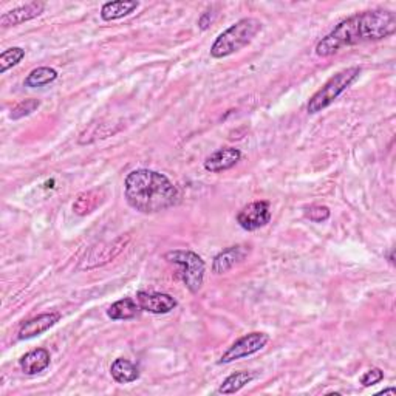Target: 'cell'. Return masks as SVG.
I'll use <instances>...</instances> for the list:
<instances>
[{"instance_id": "obj_1", "label": "cell", "mask_w": 396, "mask_h": 396, "mask_svg": "<svg viewBox=\"0 0 396 396\" xmlns=\"http://www.w3.org/2000/svg\"><path fill=\"white\" fill-rule=\"evenodd\" d=\"M396 31V16L392 11L375 10L355 14L342 21L316 45V55L333 56L347 47L389 38Z\"/></svg>"}, {"instance_id": "obj_2", "label": "cell", "mask_w": 396, "mask_h": 396, "mask_svg": "<svg viewBox=\"0 0 396 396\" xmlns=\"http://www.w3.org/2000/svg\"><path fill=\"white\" fill-rule=\"evenodd\" d=\"M124 197L135 211L157 214L172 208L178 202V191L165 174L138 169L125 177Z\"/></svg>"}, {"instance_id": "obj_3", "label": "cell", "mask_w": 396, "mask_h": 396, "mask_svg": "<svg viewBox=\"0 0 396 396\" xmlns=\"http://www.w3.org/2000/svg\"><path fill=\"white\" fill-rule=\"evenodd\" d=\"M262 22L254 19V17L240 19L215 39L211 47V56L215 59H223L245 48L262 31Z\"/></svg>"}, {"instance_id": "obj_4", "label": "cell", "mask_w": 396, "mask_h": 396, "mask_svg": "<svg viewBox=\"0 0 396 396\" xmlns=\"http://www.w3.org/2000/svg\"><path fill=\"white\" fill-rule=\"evenodd\" d=\"M359 75H361V68L350 67L330 78L325 83V85H323L321 90H318V92L310 98L307 112L310 115H314L322 112L323 109H327L328 105L335 103L336 99L355 83V80L359 78Z\"/></svg>"}, {"instance_id": "obj_5", "label": "cell", "mask_w": 396, "mask_h": 396, "mask_svg": "<svg viewBox=\"0 0 396 396\" xmlns=\"http://www.w3.org/2000/svg\"><path fill=\"white\" fill-rule=\"evenodd\" d=\"M165 259L167 262L182 268V271L179 273H182V278L189 291L195 294L202 290L206 265H204V260L200 256L189 249H175V251H169V253L165 256Z\"/></svg>"}, {"instance_id": "obj_6", "label": "cell", "mask_w": 396, "mask_h": 396, "mask_svg": "<svg viewBox=\"0 0 396 396\" xmlns=\"http://www.w3.org/2000/svg\"><path fill=\"white\" fill-rule=\"evenodd\" d=\"M269 342V336L266 333H249V335L240 338L239 340L234 342V344L223 353V356L220 358L219 364H229L237 361V359H243L248 358L251 355H254L257 352H260L266 344Z\"/></svg>"}, {"instance_id": "obj_7", "label": "cell", "mask_w": 396, "mask_h": 396, "mask_svg": "<svg viewBox=\"0 0 396 396\" xmlns=\"http://www.w3.org/2000/svg\"><path fill=\"white\" fill-rule=\"evenodd\" d=\"M269 220H271V208H269V203L264 200L246 204L237 215V223L245 231L264 228Z\"/></svg>"}, {"instance_id": "obj_8", "label": "cell", "mask_w": 396, "mask_h": 396, "mask_svg": "<svg viewBox=\"0 0 396 396\" xmlns=\"http://www.w3.org/2000/svg\"><path fill=\"white\" fill-rule=\"evenodd\" d=\"M137 302L141 310L152 314H167L177 307V301L174 297L165 293L140 291L137 294Z\"/></svg>"}, {"instance_id": "obj_9", "label": "cell", "mask_w": 396, "mask_h": 396, "mask_svg": "<svg viewBox=\"0 0 396 396\" xmlns=\"http://www.w3.org/2000/svg\"><path fill=\"white\" fill-rule=\"evenodd\" d=\"M43 10H45L43 2H30V4L21 5V6L14 8V10L2 14V17H0V25H2L4 28L21 25L24 22L36 19V17L43 13Z\"/></svg>"}, {"instance_id": "obj_10", "label": "cell", "mask_w": 396, "mask_h": 396, "mask_svg": "<svg viewBox=\"0 0 396 396\" xmlns=\"http://www.w3.org/2000/svg\"><path fill=\"white\" fill-rule=\"evenodd\" d=\"M59 319H61L59 313L41 314L38 318H33L30 321L24 322L19 328V333H17V338L21 340H25V339L41 336L42 333L48 331L53 325H56V322H59Z\"/></svg>"}, {"instance_id": "obj_11", "label": "cell", "mask_w": 396, "mask_h": 396, "mask_svg": "<svg viewBox=\"0 0 396 396\" xmlns=\"http://www.w3.org/2000/svg\"><path fill=\"white\" fill-rule=\"evenodd\" d=\"M240 158H241V152L239 149L223 147L219 149L217 152H214L211 157L206 158L204 169L212 174L223 172V170H228L236 166L240 161Z\"/></svg>"}, {"instance_id": "obj_12", "label": "cell", "mask_w": 396, "mask_h": 396, "mask_svg": "<svg viewBox=\"0 0 396 396\" xmlns=\"http://www.w3.org/2000/svg\"><path fill=\"white\" fill-rule=\"evenodd\" d=\"M248 254V249L245 246H231L226 248L222 253L214 257L212 262V271L214 274H224L232 269L237 264H240L245 256Z\"/></svg>"}, {"instance_id": "obj_13", "label": "cell", "mask_w": 396, "mask_h": 396, "mask_svg": "<svg viewBox=\"0 0 396 396\" xmlns=\"http://www.w3.org/2000/svg\"><path fill=\"white\" fill-rule=\"evenodd\" d=\"M51 363V356L47 348H36L33 352L24 355L19 365L25 375H38L43 372Z\"/></svg>"}, {"instance_id": "obj_14", "label": "cell", "mask_w": 396, "mask_h": 396, "mask_svg": "<svg viewBox=\"0 0 396 396\" xmlns=\"http://www.w3.org/2000/svg\"><path fill=\"white\" fill-rule=\"evenodd\" d=\"M105 200V194L103 189H92V191H87L79 194L76 202L73 203V212L84 217V215L92 214L96 211L99 206H101Z\"/></svg>"}, {"instance_id": "obj_15", "label": "cell", "mask_w": 396, "mask_h": 396, "mask_svg": "<svg viewBox=\"0 0 396 396\" xmlns=\"http://www.w3.org/2000/svg\"><path fill=\"white\" fill-rule=\"evenodd\" d=\"M140 2L137 0H116V2H107L101 8V17L105 22L118 21L123 17L132 14L135 10H138Z\"/></svg>"}, {"instance_id": "obj_16", "label": "cell", "mask_w": 396, "mask_h": 396, "mask_svg": "<svg viewBox=\"0 0 396 396\" xmlns=\"http://www.w3.org/2000/svg\"><path fill=\"white\" fill-rule=\"evenodd\" d=\"M141 311L138 302L132 297H124V299L115 302L112 307L107 310V316L113 321H129L137 318Z\"/></svg>"}, {"instance_id": "obj_17", "label": "cell", "mask_w": 396, "mask_h": 396, "mask_svg": "<svg viewBox=\"0 0 396 396\" xmlns=\"http://www.w3.org/2000/svg\"><path fill=\"white\" fill-rule=\"evenodd\" d=\"M110 373L118 384H130L140 377L138 367L124 358L115 359V363L110 367Z\"/></svg>"}, {"instance_id": "obj_18", "label": "cell", "mask_w": 396, "mask_h": 396, "mask_svg": "<svg viewBox=\"0 0 396 396\" xmlns=\"http://www.w3.org/2000/svg\"><path fill=\"white\" fill-rule=\"evenodd\" d=\"M58 79V71L50 67H39L34 68L31 73L25 78L24 85L30 88H38L55 83Z\"/></svg>"}, {"instance_id": "obj_19", "label": "cell", "mask_w": 396, "mask_h": 396, "mask_svg": "<svg viewBox=\"0 0 396 396\" xmlns=\"http://www.w3.org/2000/svg\"><path fill=\"white\" fill-rule=\"evenodd\" d=\"M256 377L254 373L249 372H237L229 375L226 380L223 381V384L219 387V393L222 395H232L240 392L243 387L249 384Z\"/></svg>"}, {"instance_id": "obj_20", "label": "cell", "mask_w": 396, "mask_h": 396, "mask_svg": "<svg viewBox=\"0 0 396 396\" xmlns=\"http://www.w3.org/2000/svg\"><path fill=\"white\" fill-rule=\"evenodd\" d=\"M25 58V50L21 47H13L5 50L0 55V73H6L8 70L16 67Z\"/></svg>"}, {"instance_id": "obj_21", "label": "cell", "mask_w": 396, "mask_h": 396, "mask_svg": "<svg viewBox=\"0 0 396 396\" xmlns=\"http://www.w3.org/2000/svg\"><path fill=\"white\" fill-rule=\"evenodd\" d=\"M41 103L38 99H25V101L17 104L14 109L11 110V120H21L24 116H28L33 112H36L39 109Z\"/></svg>"}, {"instance_id": "obj_22", "label": "cell", "mask_w": 396, "mask_h": 396, "mask_svg": "<svg viewBox=\"0 0 396 396\" xmlns=\"http://www.w3.org/2000/svg\"><path fill=\"white\" fill-rule=\"evenodd\" d=\"M305 217L310 219L314 223L327 222L330 219V209L327 208V206L314 204V206H310V208L305 209Z\"/></svg>"}, {"instance_id": "obj_23", "label": "cell", "mask_w": 396, "mask_h": 396, "mask_svg": "<svg viewBox=\"0 0 396 396\" xmlns=\"http://www.w3.org/2000/svg\"><path fill=\"white\" fill-rule=\"evenodd\" d=\"M382 380H384V372L381 370V368H370V370L365 372L361 376V384L364 387H370V385L381 382Z\"/></svg>"}, {"instance_id": "obj_24", "label": "cell", "mask_w": 396, "mask_h": 396, "mask_svg": "<svg viewBox=\"0 0 396 396\" xmlns=\"http://www.w3.org/2000/svg\"><path fill=\"white\" fill-rule=\"evenodd\" d=\"M215 14L217 13H214L212 10H208V11H204L203 14H202V17L200 19H198V28L200 30H208L209 28V25L214 22V19H215Z\"/></svg>"}, {"instance_id": "obj_25", "label": "cell", "mask_w": 396, "mask_h": 396, "mask_svg": "<svg viewBox=\"0 0 396 396\" xmlns=\"http://www.w3.org/2000/svg\"><path fill=\"white\" fill-rule=\"evenodd\" d=\"M381 395H395V389H387V390H382Z\"/></svg>"}]
</instances>
